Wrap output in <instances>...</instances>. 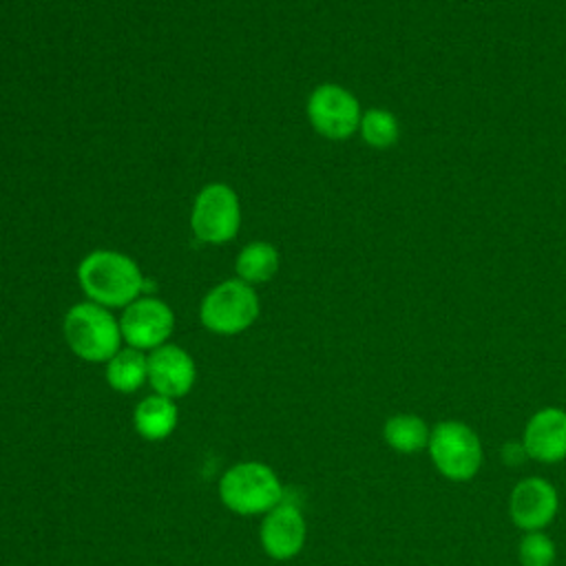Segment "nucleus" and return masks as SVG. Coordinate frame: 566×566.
<instances>
[{
    "label": "nucleus",
    "instance_id": "dca6fc26",
    "mask_svg": "<svg viewBox=\"0 0 566 566\" xmlns=\"http://www.w3.org/2000/svg\"><path fill=\"white\" fill-rule=\"evenodd\" d=\"M382 436L387 444L400 453H416L429 444V431L418 416L400 413L385 422Z\"/></svg>",
    "mask_w": 566,
    "mask_h": 566
},
{
    "label": "nucleus",
    "instance_id": "9b49d317",
    "mask_svg": "<svg viewBox=\"0 0 566 566\" xmlns=\"http://www.w3.org/2000/svg\"><path fill=\"white\" fill-rule=\"evenodd\" d=\"M513 522L520 528L537 531L546 526L557 511V493L542 478H526L515 484L509 502Z\"/></svg>",
    "mask_w": 566,
    "mask_h": 566
},
{
    "label": "nucleus",
    "instance_id": "0eeeda50",
    "mask_svg": "<svg viewBox=\"0 0 566 566\" xmlns=\"http://www.w3.org/2000/svg\"><path fill=\"white\" fill-rule=\"evenodd\" d=\"M307 117L314 130L327 139H347L360 126L358 99L338 84H321L307 99Z\"/></svg>",
    "mask_w": 566,
    "mask_h": 566
},
{
    "label": "nucleus",
    "instance_id": "1a4fd4ad",
    "mask_svg": "<svg viewBox=\"0 0 566 566\" xmlns=\"http://www.w3.org/2000/svg\"><path fill=\"white\" fill-rule=\"evenodd\" d=\"M307 537V526L301 509L287 500L276 504L272 511L263 515L259 539L268 557L276 562H285L296 557Z\"/></svg>",
    "mask_w": 566,
    "mask_h": 566
},
{
    "label": "nucleus",
    "instance_id": "f03ea898",
    "mask_svg": "<svg viewBox=\"0 0 566 566\" xmlns=\"http://www.w3.org/2000/svg\"><path fill=\"white\" fill-rule=\"evenodd\" d=\"M62 334L71 352L86 363H108L122 349L119 318L93 301L69 307L62 321Z\"/></svg>",
    "mask_w": 566,
    "mask_h": 566
},
{
    "label": "nucleus",
    "instance_id": "6ab92c4d",
    "mask_svg": "<svg viewBox=\"0 0 566 566\" xmlns=\"http://www.w3.org/2000/svg\"><path fill=\"white\" fill-rule=\"evenodd\" d=\"M526 455H528V453H526V449H524L522 442H506V444L502 447V460H504L506 464H520Z\"/></svg>",
    "mask_w": 566,
    "mask_h": 566
},
{
    "label": "nucleus",
    "instance_id": "f3484780",
    "mask_svg": "<svg viewBox=\"0 0 566 566\" xmlns=\"http://www.w3.org/2000/svg\"><path fill=\"white\" fill-rule=\"evenodd\" d=\"M358 130L369 146L387 148L398 139V119L389 111L371 108L363 113Z\"/></svg>",
    "mask_w": 566,
    "mask_h": 566
},
{
    "label": "nucleus",
    "instance_id": "20e7f679",
    "mask_svg": "<svg viewBox=\"0 0 566 566\" xmlns=\"http://www.w3.org/2000/svg\"><path fill=\"white\" fill-rule=\"evenodd\" d=\"M259 310L261 305L254 287L241 279H228L203 296L199 321L212 334L234 336L256 321Z\"/></svg>",
    "mask_w": 566,
    "mask_h": 566
},
{
    "label": "nucleus",
    "instance_id": "2eb2a0df",
    "mask_svg": "<svg viewBox=\"0 0 566 566\" xmlns=\"http://www.w3.org/2000/svg\"><path fill=\"white\" fill-rule=\"evenodd\" d=\"M234 270H237V279L250 285L265 283L279 270V252L268 241H252L239 252Z\"/></svg>",
    "mask_w": 566,
    "mask_h": 566
},
{
    "label": "nucleus",
    "instance_id": "f8f14e48",
    "mask_svg": "<svg viewBox=\"0 0 566 566\" xmlns=\"http://www.w3.org/2000/svg\"><path fill=\"white\" fill-rule=\"evenodd\" d=\"M522 444L526 453L539 462H557L566 458V411L557 407L537 411L526 422Z\"/></svg>",
    "mask_w": 566,
    "mask_h": 566
},
{
    "label": "nucleus",
    "instance_id": "423d86ee",
    "mask_svg": "<svg viewBox=\"0 0 566 566\" xmlns=\"http://www.w3.org/2000/svg\"><path fill=\"white\" fill-rule=\"evenodd\" d=\"M429 453L438 471L449 480H469L482 462V447L478 436L462 422L447 420L429 433Z\"/></svg>",
    "mask_w": 566,
    "mask_h": 566
},
{
    "label": "nucleus",
    "instance_id": "a211bd4d",
    "mask_svg": "<svg viewBox=\"0 0 566 566\" xmlns=\"http://www.w3.org/2000/svg\"><path fill=\"white\" fill-rule=\"evenodd\" d=\"M555 559L553 542L537 531H531L520 542V562L522 566H551Z\"/></svg>",
    "mask_w": 566,
    "mask_h": 566
},
{
    "label": "nucleus",
    "instance_id": "9d476101",
    "mask_svg": "<svg viewBox=\"0 0 566 566\" xmlns=\"http://www.w3.org/2000/svg\"><path fill=\"white\" fill-rule=\"evenodd\" d=\"M197 378V367L192 356L172 343H166L148 354V382L155 394L166 398L186 396Z\"/></svg>",
    "mask_w": 566,
    "mask_h": 566
},
{
    "label": "nucleus",
    "instance_id": "7ed1b4c3",
    "mask_svg": "<svg viewBox=\"0 0 566 566\" xmlns=\"http://www.w3.org/2000/svg\"><path fill=\"white\" fill-rule=\"evenodd\" d=\"M283 495L276 471L259 460L232 464L219 480V500L237 515H265L283 502Z\"/></svg>",
    "mask_w": 566,
    "mask_h": 566
},
{
    "label": "nucleus",
    "instance_id": "39448f33",
    "mask_svg": "<svg viewBox=\"0 0 566 566\" xmlns=\"http://www.w3.org/2000/svg\"><path fill=\"white\" fill-rule=\"evenodd\" d=\"M239 226V197L228 184H208L197 192L190 212V228L199 241L210 245L228 243L237 237Z\"/></svg>",
    "mask_w": 566,
    "mask_h": 566
},
{
    "label": "nucleus",
    "instance_id": "4468645a",
    "mask_svg": "<svg viewBox=\"0 0 566 566\" xmlns=\"http://www.w3.org/2000/svg\"><path fill=\"white\" fill-rule=\"evenodd\" d=\"M106 382L119 394H133L148 382V356L142 349L124 347L106 363Z\"/></svg>",
    "mask_w": 566,
    "mask_h": 566
},
{
    "label": "nucleus",
    "instance_id": "f257e3e1",
    "mask_svg": "<svg viewBox=\"0 0 566 566\" xmlns=\"http://www.w3.org/2000/svg\"><path fill=\"white\" fill-rule=\"evenodd\" d=\"M77 281L88 301L102 307H126L144 292L139 265L124 252L93 250L77 265Z\"/></svg>",
    "mask_w": 566,
    "mask_h": 566
},
{
    "label": "nucleus",
    "instance_id": "6e6552de",
    "mask_svg": "<svg viewBox=\"0 0 566 566\" xmlns=\"http://www.w3.org/2000/svg\"><path fill=\"white\" fill-rule=\"evenodd\" d=\"M119 329L128 347L153 352L168 343L175 329V314L161 298L139 296L124 307Z\"/></svg>",
    "mask_w": 566,
    "mask_h": 566
},
{
    "label": "nucleus",
    "instance_id": "ddd939ff",
    "mask_svg": "<svg viewBox=\"0 0 566 566\" xmlns=\"http://www.w3.org/2000/svg\"><path fill=\"white\" fill-rule=\"evenodd\" d=\"M177 422H179V411L175 400L161 394H150L144 400H139L133 413L135 431L148 442L166 440L175 431Z\"/></svg>",
    "mask_w": 566,
    "mask_h": 566
}]
</instances>
